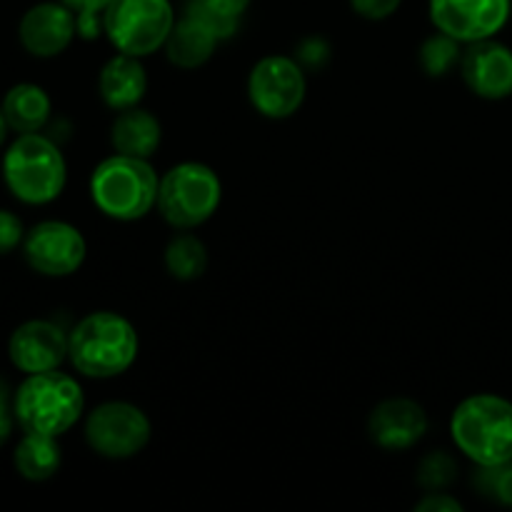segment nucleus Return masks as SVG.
Returning a JSON list of instances; mask_svg holds the SVG:
<instances>
[{
  "label": "nucleus",
  "instance_id": "nucleus-1",
  "mask_svg": "<svg viewBox=\"0 0 512 512\" xmlns=\"http://www.w3.org/2000/svg\"><path fill=\"white\" fill-rule=\"evenodd\" d=\"M138 353V330L115 310L88 313L68 333V360L85 378H118L133 368Z\"/></svg>",
  "mask_w": 512,
  "mask_h": 512
},
{
  "label": "nucleus",
  "instance_id": "nucleus-2",
  "mask_svg": "<svg viewBox=\"0 0 512 512\" xmlns=\"http://www.w3.org/2000/svg\"><path fill=\"white\" fill-rule=\"evenodd\" d=\"M160 178L145 158L115 153L100 160L90 175V200L110 220L133 223L158 205Z\"/></svg>",
  "mask_w": 512,
  "mask_h": 512
},
{
  "label": "nucleus",
  "instance_id": "nucleus-3",
  "mask_svg": "<svg viewBox=\"0 0 512 512\" xmlns=\"http://www.w3.org/2000/svg\"><path fill=\"white\" fill-rule=\"evenodd\" d=\"M455 448L478 468L512 460V403L493 393L465 398L450 415Z\"/></svg>",
  "mask_w": 512,
  "mask_h": 512
},
{
  "label": "nucleus",
  "instance_id": "nucleus-4",
  "mask_svg": "<svg viewBox=\"0 0 512 512\" xmlns=\"http://www.w3.org/2000/svg\"><path fill=\"white\" fill-rule=\"evenodd\" d=\"M13 413L25 433L60 438L85 413V395L78 380L60 370L33 373L13 393Z\"/></svg>",
  "mask_w": 512,
  "mask_h": 512
},
{
  "label": "nucleus",
  "instance_id": "nucleus-5",
  "mask_svg": "<svg viewBox=\"0 0 512 512\" xmlns=\"http://www.w3.org/2000/svg\"><path fill=\"white\" fill-rule=\"evenodd\" d=\"M3 180L25 205H48L68 183V163L48 135L20 133L3 155Z\"/></svg>",
  "mask_w": 512,
  "mask_h": 512
},
{
  "label": "nucleus",
  "instance_id": "nucleus-6",
  "mask_svg": "<svg viewBox=\"0 0 512 512\" xmlns=\"http://www.w3.org/2000/svg\"><path fill=\"white\" fill-rule=\"evenodd\" d=\"M223 183L210 165L185 160L160 175L158 210L175 230H195L220 208Z\"/></svg>",
  "mask_w": 512,
  "mask_h": 512
},
{
  "label": "nucleus",
  "instance_id": "nucleus-7",
  "mask_svg": "<svg viewBox=\"0 0 512 512\" xmlns=\"http://www.w3.org/2000/svg\"><path fill=\"white\" fill-rule=\"evenodd\" d=\"M175 20L170 0H110L103 10V33L118 53L148 58L163 48Z\"/></svg>",
  "mask_w": 512,
  "mask_h": 512
},
{
  "label": "nucleus",
  "instance_id": "nucleus-8",
  "mask_svg": "<svg viewBox=\"0 0 512 512\" xmlns=\"http://www.w3.org/2000/svg\"><path fill=\"white\" fill-rule=\"evenodd\" d=\"M153 425L143 408L128 400H108L85 418V443L95 455L108 460H128L143 453Z\"/></svg>",
  "mask_w": 512,
  "mask_h": 512
},
{
  "label": "nucleus",
  "instance_id": "nucleus-9",
  "mask_svg": "<svg viewBox=\"0 0 512 512\" xmlns=\"http://www.w3.org/2000/svg\"><path fill=\"white\" fill-rule=\"evenodd\" d=\"M305 68L290 55H265L250 68L248 100L255 113L268 120L293 118L305 103Z\"/></svg>",
  "mask_w": 512,
  "mask_h": 512
},
{
  "label": "nucleus",
  "instance_id": "nucleus-10",
  "mask_svg": "<svg viewBox=\"0 0 512 512\" xmlns=\"http://www.w3.org/2000/svg\"><path fill=\"white\" fill-rule=\"evenodd\" d=\"M23 255L35 273L45 278H68L85 263L88 243L75 225L65 220H43L25 233Z\"/></svg>",
  "mask_w": 512,
  "mask_h": 512
},
{
  "label": "nucleus",
  "instance_id": "nucleus-11",
  "mask_svg": "<svg viewBox=\"0 0 512 512\" xmlns=\"http://www.w3.org/2000/svg\"><path fill=\"white\" fill-rule=\"evenodd\" d=\"M512 0H428L435 30L463 45L495 38L510 18Z\"/></svg>",
  "mask_w": 512,
  "mask_h": 512
},
{
  "label": "nucleus",
  "instance_id": "nucleus-12",
  "mask_svg": "<svg viewBox=\"0 0 512 512\" xmlns=\"http://www.w3.org/2000/svg\"><path fill=\"white\" fill-rule=\"evenodd\" d=\"M8 355L25 375L58 370L68 360V333L53 320H28L10 335Z\"/></svg>",
  "mask_w": 512,
  "mask_h": 512
},
{
  "label": "nucleus",
  "instance_id": "nucleus-13",
  "mask_svg": "<svg viewBox=\"0 0 512 512\" xmlns=\"http://www.w3.org/2000/svg\"><path fill=\"white\" fill-rule=\"evenodd\" d=\"M78 35V18L65 3H45L33 5L23 13L18 23L20 45L28 50L33 58H58L68 50L73 38Z\"/></svg>",
  "mask_w": 512,
  "mask_h": 512
},
{
  "label": "nucleus",
  "instance_id": "nucleus-14",
  "mask_svg": "<svg viewBox=\"0 0 512 512\" xmlns=\"http://www.w3.org/2000/svg\"><path fill=\"white\" fill-rule=\"evenodd\" d=\"M460 75L478 98H508L512 95V50L495 38L468 43L460 58Z\"/></svg>",
  "mask_w": 512,
  "mask_h": 512
},
{
  "label": "nucleus",
  "instance_id": "nucleus-15",
  "mask_svg": "<svg viewBox=\"0 0 512 512\" xmlns=\"http://www.w3.org/2000/svg\"><path fill=\"white\" fill-rule=\"evenodd\" d=\"M428 433V413L418 400L388 398L373 408L368 435L378 448L400 453L418 445Z\"/></svg>",
  "mask_w": 512,
  "mask_h": 512
},
{
  "label": "nucleus",
  "instance_id": "nucleus-16",
  "mask_svg": "<svg viewBox=\"0 0 512 512\" xmlns=\"http://www.w3.org/2000/svg\"><path fill=\"white\" fill-rule=\"evenodd\" d=\"M148 93V73L143 58L128 53H115L98 73V95L110 110L135 108Z\"/></svg>",
  "mask_w": 512,
  "mask_h": 512
},
{
  "label": "nucleus",
  "instance_id": "nucleus-17",
  "mask_svg": "<svg viewBox=\"0 0 512 512\" xmlns=\"http://www.w3.org/2000/svg\"><path fill=\"white\" fill-rule=\"evenodd\" d=\"M218 45L220 38L215 35L213 28H208V25H205L203 20L195 18V15L183 13L175 20L163 50L175 68L195 70L203 68V65L213 58Z\"/></svg>",
  "mask_w": 512,
  "mask_h": 512
},
{
  "label": "nucleus",
  "instance_id": "nucleus-18",
  "mask_svg": "<svg viewBox=\"0 0 512 512\" xmlns=\"http://www.w3.org/2000/svg\"><path fill=\"white\" fill-rule=\"evenodd\" d=\"M160 140H163V125H160L158 115L140 105L120 110L110 125V145L115 153L150 160L160 148Z\"/></svg>",
  "mask_w": 512,
  "mask_h": 512
},
{
  "label": "nucleus",
  "instance_id": "nucleus-19",
  "mask_svg": "<svg viewBox=\"0 0 512 512\" xmlns=\"http://www.w3.org/2000/svg\"><path fill=\"white\" fill-rule=\"evenodd\" d=\"M5 120L15 133H40L48 125L53 103L50 95L35 83H18L5 93L3 103Z\"/></svg>",
  "mask_w": 512,
  "mask_h": 512
},
{
  "label": "nucleus",
  "instance_id": "nucleus-20",
  "mask_svg": "<svg viewBox=\"0 0 512 512\" xmlns=\"http://www.w3.org/2000/svg\"><path fill=\"white\" fill-rule=\"evenodd\" d=\"M13 463L20 478L30 480V483H45L63 465L58 438L43 433H25L15 448Z\"/></svg>",
  "mask_w": 512,
  "mask_h": 512
},
{
  "label": "nucleus",
  "instance_id": "nucleus-21",
  "mask_svg": "<svg viewBox=\"0 0 512 512\" xmlns=\"http://www.w3.org/2000/svg\"><path fill=\"white\" fill-rule=\"evenodd\" d=\"M165 270L170 273V278L180 280V283L203 278V273L208 270V248L203 240L188 230L173 235L165 248Z\"/></svg>",
  "mask_w": 512,
  "mask_h": 512
},
{
  "label": "nucleus",
  "instance_id": "nucleus-22",
  "mask_svg": "<svg viewBox=\"0 0 512 512\" xmlns=\"http://www.w3.org/2000/svg\"><path fill=\"white\" fill-rule=\"evenodd\" d=\"M250 3H253V0H188L185 13L203 20L208 28L215 30L220 43H225V40L238 35Z\"/></svg>",
  "mask_w": 512,
  "mask_h": 512
},
{
  "label": "nucleus",
  "instance_id": "nucleus-23",
  "mask_svg": "<svg viewBox=\"0 0 512 512\" xmlns=\"http://www.w3.org/2000/svg\"><path fill=\"white\" fill-rule=\"evenodd\" d=\"M460 58H463V43L440 30L420 45V65L430 78H445L453 73L455 68H460Z\"/></svg>",
  "mask_w": 512,
  "mask_h": 512
},
{
  "label": "nucleus",
  "instance_id": "nucleus-24",
  "mask_svg": "<svg viewBox=\"0 0 512 512\" xmlns=\"http://www.w3.org/2000/svg\"><path fill=\"white\" fill-rule=\"evenodd\" d=\"M458 478V463L448 450H433L418 465V485L425 493L448 490Z\"/></svg>",
  "mask_w": 512,
  "mask_h": 512
},
{
  "label": "nucleus",
  "instance_id": "nucleus-25",
  "mask_svg": "<svg viewBox=\"0 0 512 512\" xmlns=\"http://www.w3.org/2000/svg\"><path fill=\"white\" fill-rule=\"evenodd\" d=\"M473 485L485 498L512 508V460L500 465L478 468L473 475Z\"/></svg>",
  "mask_w": 512,
  "mask_h": 512
},
{
  "label": "nucleus",
  "instance_id": "nucleus-26",
  "mask_svg": "<svg viewBox=\"0 0 512 512\" xmlns=\"http://www.w3.org/2000/svg\"><path fill=\"white\" fill-rule=\"evenodd\" d=\"M330 58V45L325 43L320 35H310V38L300 40L298 53H295V60H298L303 68H323Z\"/></svg>",
  "mask_w": 512,
  "mask_h": 512
},
{
  "label": "nucleus",
  "instance_id": "nucleus-27",
  "mask_svg": "<svg viewBox=\"0 0 512 512\" xmlns=\"http://www.w3.org/2000/svg\"><path fill=\"white\" fill-rule=\"evenodd\" d=\"M25 240L23 220L10 210H0V255H8Z\"/></svg>",
  "mask_w": 512,
  "mask_h": 512
},
{
  "label": "nucleus",
  "instance_id": "nucleus-28",
  "mask_svg": "<svg viewBox=\"0 0 512 512\" xmlns=\"http://www.w3.org/2000/svg\"><path fill=\"white\" fill-rule=\"evenodd\" d=\"M403 0H350L355 15L365 20H385L398 13Z\"/></svg>",
  "mask_w": 512,
  "mask_h": 512
},
{
  "label": "nucleus",
  "instance_id": "nucleus-29",
  "mask_svg": "<svg viewBox=\"0 0 512 512\" xmlns=\"http://www.w3.org/2000/svg\"><path fill=\"white\" fill-rule=\"evenodd\" d=\"M415 510L418 512H460L463 510V503L458 498H453L445 490H438V493H425L423 498L415 503Z\"/></svg>",
  "mask_w": 512,
  "mask_h": 512
},
{
  "label": "nucleus",
  "instance_id": "nucleus-30",
  "mask_svg": "<svg viewBox=\"0 0 512 512\" xmlns=\"http://www.w3.org/2000/svg\"><path fill=\"white\" fill-rule=\"evenodd\" d=\"M13 400H10V393H8V385L0 380V448H3L5 443H8L10 433H13Z\"/></svg>",
  "mask_w": 512,
  "mask_h": 512
},
{
  "label": "nucleus",
  "instance_id": "nucleus-31",
  "mask_svg": "<svg viewBox=\"0 0 512 512\" xmlns=\"http://www.w3.org/2000/svg\"><path fill=\"white\" fill-rule=\"evenodd\" d=\"M75 13V18H103V10L110 0H60Z\"/></svg>",
  "mask_w": 512,
  "mask_h": 512
},
{
  "label": "nucleus",
  "instance_id": "nucleus-32",
  "mask_svg": "<svg viewBox=\"0 0 512 512\" xmlns=\"http://www.w3.org/2000/svg\"><path fill=\"white\" fill-rule=\"evenodd\" d=\"M8 120H5V113H3V108H0V145L5 143V138H8Z\"/></svg>",
  "mask_w": 512,
  "mask_h": 512
}]
</instances>
